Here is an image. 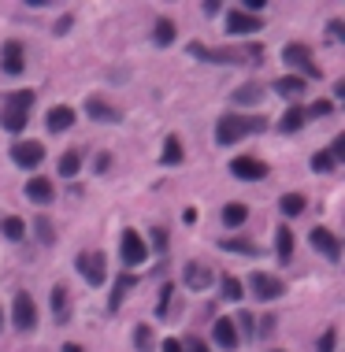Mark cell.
Masks as SVG:
<instances>
[{"mask_svg": "<svg viewBox=\"0 0 345 352\" xmlns=\"http://www.w3.org/2000/svg\"><path fill=\"white\" fill-rule=\"evenodd\" d=\"M260 130H267L264 115H238V112H230V115H223V119L215 123V141H219V145H234V141L249 138V134H260Z\"/></svg>", "mask_w": 345, "mask_h": 352, "instance_id": "obj_1", "label": "cell"}, {"mask_svg": "<svg viewBox=\"0 0 345 352\" xmlns=\"http://www.w3.org/2000/svg\"><path fill=\"white\" fill-rule=\"evenodd\" d=\"M249 290L257 301H278V297L286 293V282L278 275H267V271H257V275L249 278Z\"/></svg>", "mask_w": 345, "mask_h": 352, "instance_id": "obj_2", "label": "cell"}, {"mask_svg": "<svg viewBox=\"0 0 345 352\" xmlns=\"http://www.w3.org/2000/svg\"><path fill=\"white\" fill-rule=\"evenodd\" d=\"M119 256H123V264L126 267H138L149 260V249H145V238L138 230H123V238H119Z\"/></svg>", "mask_w": 345, "mask_h": 352, "instance_id": "obj_3", "label": "cell"}, {"mask_svg": "<svg viewBox=\"0 0 345 352\" xmlns=\"http://www.w3.org/2000/svg\"><path fill=\"white\" fill-rule=\"evenodd\" d=\"M12 319H15V330H34L38 327V308H34V297L19 290L12 301Z\"/></svg>", "mask_w": 345, "mask_h": 352, "instance_id": "obj_4", "label": "cell"}, {"mask_svg": "<svg viewBox=\"0 0 345 352\" xmlns=\"http://www.w3.org/2000/svg\"><path fill=\"white\" fill-rule=\"evenodd\" d=\"M75 267L89 286H104V252H78Z\"/></svg>", "mask_w": 345, "mask_h": 352, "instance_id": "obj_5", "label": "cell"}, {"mask_svg": "<svg viewBox=\"0 0 345 352\" xmlns=\"http://www.w3.org/2000/svg\"><path fill=\"white\" fill-rule=\"evenodd\" d=\"M12 160H15V167L34 171L45 160V145H41V141H15V145H12Z\"/></svg>", "mask_w": 345, "mask_h": 352, "instance_id": "obj_6", "label": "cell"}, {"mask_svg": "<svg viewBox=\"0 0 345 352\" xmlns=\"http://www.w3.org/2000/svg\"><path fill=\"white\" fill-rule=\"evenodd\" d=\"M230 175L241 178V182H260V178H267V164L252 156H238V160H230Z\"/></svg>", "mask_w": 345, "mask_h": 352, "instance_id": "obj_7", "label": "cell"}, {"mask_svg": "<svg viewBox=\"0 0 345 352\" xmlns=\"http://www.w3.org/2000/svg\"><path fill=\"white\" fill-rule=\"evenodd\" d=\"M283 60H286V67H301L308 78H320V67L312 63L308 45H286V49H283Z\"/></svg>", "mask_w": 345, "mask_h": 352, "instance_id": "obj_8", "label": "cell"}, {"mask_svg": "<svg viewBox=\"0 0 345 352\" xmlns=\"http://www.w3.org/2000/svg\"><path fill=\"white\" fill-rule=\"evenodd\" d=\"M308 241H312V249H316V252H323V256L331 260V264H338V260H342V241L334 238V234L326 230V227H316Z\"/></svg>", "mask_w": 345, "mask_h": 352, "instance_id": "obj_9", "label": "cell"}, {"mask_svg": "<svg viewBox=\"0 0 345 352\" xmlns=\"http://www.w3.org/2000/svg\"><path fill=\"white\" fill-rule=\"evenodd\" d=\"M264 19L260 15H245V12H226V34H234V38H241V34H257Z\"/></svg>", "mask_w": 345, "mask_h": 352, "instance_id": "obj_10", "label": "cell"}, {"mask_svg": "<svg viewBox=\"0 0 345 352\" xmlns=\"http://www.w3.org/2000/svg\"><path fill=\"white\" fill-rule=\"evenodd\" d=\"M0 67H4V75H23L26 56H23L19 41H4V49H0Z\"/></svg>", "mask_w": 345, "mask_h": 352, "instance_id": "obj_11", "label": "cell"}, {"mask_svg": "<svg viewBox=\"0 0 345 352\" xmlns=\"http://www.w3.org/2000/svg\"><path fill=\"white\" fill-rule=\"evenodd\" d=\"M71 126H75V108H67V104L52 108V112L45 115V130L49 134H63V130H71Z\"/></svg>", "mask_w": 345, "mask_h": 352, "instance_id": "obj_12", "label": "cell"}, {"mask_svg": "<svg viewBox=\"0 0 345 352\" xmlns=\"http://www.w3.org/2000/svg\"><path fill=\"white\" fill-rule=\"evenodd\" d=\"M86 115H89V119H97V123H119L123 119L119 108L104 104L101 97H89V101H86Z\"/></svg>", "mask_w": 345, "mask_h": 352, "instance_id": "obj_13", "label": "cell"}, {"mask_svg": "<svg viewBox=\"0 0 345 352\" xmlns=\"http://www.w3.org/2000/svg\"><path fill=\"white\" fill-rule=\"evenodd\" d=\"M212 338H215V345H223V349H238L241 345L238 327H234L230 319H215L212 323Z\"/></svg>", "mask_w": 345, "mask_h": 352, "instance_id": "obj_14", "label": "cell"}, {"mask_svg": "<svg viewBox=\"0 0 345 352\" xmlns=\"http://www.w3.org/2000/svg\"><path fill=\"white\" fill-rule=\"evenodd\" d=\"M26 197H30L34 204H49L52 197H56V189H52V182L49 178H41V175H34L30 182H26V189H23Z\"/></svg>", "mask_w": 345, "mask_h": 352, "instance_id": "obj_15", "label": "cell"}, {"mask_svg": "<svg viewBox=\"0 0 345 352\" xmlns=\"http://www.w3.org/2000/svg\"><path fill=\"white\" fill-rule=\"evenodd\" d=\"M182 282L189 290H208V286H212V271H208V264H186Z\"/></svg>", "mask_w": 345, "mask_h": 352, "instance_id": "obj_16", "label": "cell"}, {"mask_svg": "<svg viewBox=\"0 0 345 352\" xmlns=\"http://www.w3.org/2000/svg\"><path fill=\"white\" fill-rule=\"evenodd\" d=\"M189 56H197V60H204V63H234V60H238L234 52H226V49H208V45H201V41L189 45Z\"/></svg>", "mask_w": 345, "mask_h": 352, "instance_id": "obj_17", "label": "cell"}, {"mask_svg": "<svg viewBox=\"0 0 345 352\" xmlns=\"http://www.w3.org/2000/svg\"><path fill=\"white\" fill-rule=\"evenodd\" d=\"M275 256H278V264H289V256H294V230L286 223L275 230Z\"/></svg>", "mask_w": 345, "mask_h": 352, "instance_id": "obj_18", "label": "cell"}, {"mask_svg": "<svg viewBox=\"0 0 345 352\" xmlns=\"http://www.w3.org/2000/svg\"><path fill=\"white\" fill-rule=\"evenodd\" d=\"M130 286H134V278H130V275H119V278H115L112 297H108V312H119V304H123V297L130 293Z\"/></svg>", "mask_w": 345, "mask_h": 352, "instance_id": "obj_19", "label": "cell"}, {"mask_svg": "<svg viewBox=\"0 0 345 352\" xmlns=\"http://www.w3.org/2000/svg\"><path fill=\"white\" fill-rule=\"evenodd\" d=\"M260 97H264V86L245 82V86L234 89V97H230V101H234V104H260Z\"/></svg>", "mask_w": 345, "mask_h": 352, "instance_id": "obj_20", "label": "cell"}, {"mask_svg": "<svg viewBox=\"0 0 345 352\" xmlns=\"http://www.w3.org/2000/svg\"><path fill=\"white\" fill-rule=\"evenodd\" d=\"M301 126H305V108H297V104L286 108V115L278 119V130H283V134H297Z\"/></svg>", "mask_w": 345, "mask_h": 352, "instance_id": "obj_21", "label": "cell"}, {"mask_svg": "<svg viewBox=\"0 0 345 352\" xmlns=\"http://www.w3.org/2000/svg\"><path fill=\"white\" fill-rule=\"evenodd\" d=\"M0 234H4L8 241H23L26 238V223L19 215H8V219H0Z\"/></svg>", "mask_w": 345, "mask_h": 352, "instance_id": "obj_22", "label": "cell"}, {"mask_svg": "<svg viewBox=\"0 0 345 352\" xmlns=\"http://www.w3.org/2000/svg\"><path fill=\"white\" fill-rule=\"evenodd\" d=\"M275 93H278V97H301V93H305V78H297V75L278 78V82H275Z\"/></svg>", "mask_w": 345, "mask_h": 352, "instance_id": "obj_23", "label": "cell"}, {"mask_svg": "<svg viewBox=\"0 0 345 352\" xmlns=\"http://www.w3.org/2000/svg\"><path fill=\"white\" fill-rule=\"evenodd\" d=\"M0 123H4V130H12V134H23V130H26V112H15V108H4V115H0Z\"/></svg>", "mask_w": 345, "mask_h": 352, "instance_id": "obj_24", "label": "cell"}, {"mask_svg": "<svg viewBox=\"0 0 345 352\" xmlns=\"http://www.w3.org/2000/svg\"><path fill=\"white\" fill-rule=\"evenodd\" d=\"M52 315H56V323H67L71 319V312H67V290H63V286L52 290Z\"/></svg>", "mask_w": 345, "mask_h": 352, "instance_id": "obj_25", "label": "cell"}, {"mask_svg": "<svg viewBox=\"0 0 345 352\" xmlns=\"http://www.w3.org/2000/svg\"><path fill=\"white\" fill-rule=\"evenodd\" d=\"M163 164H167V167H178V164H182V141H178V138H167V141H163Z\"/></svg>", "mask_w": 345, "mask_h": 352, "instance_id": "obj_26", "label": "cell"}, {"mask_svg": "<svg viewBox=\"0 0 345 352\" xmlns=\"http://www.w3.org/2000/svg\"><path fill=\"white\" fill-rule=\"evenodd\" d=\"M245 219H249V208H245V204H226L223 208V223H226V227H241Z\"/></svg>", "mask_w": 345, "mask_h": 352, "instance_id": "obj_27", "label": "cell"}, {"mask_svg": "<svg viewBox=\"0 0 345 352\" xmlns=\"http://www.w3.org/2000/svg\"><path fill=\"white\" fill-rule=\"evenodd\" d=\"M152 41H156V45H171V41H175V23H171V19H156V26H152Z\"/></svg>", "mask_w": 345, "mask_h": 352, "instance_id": "obj_28", "label": "cell"}, {"mask_svg": "<svg viewBox=\"0 0 345 352\" xmlns=\"http://www.w3.org/2000/svg\"><path fill=\"white\" fill-rule=\"evenodd\" d=\"M219 290H223V297H226V301H234V304H238L241 301V282H238V278H234V275H223L219 278Z\"/></svg>", "mask_w": 345, "mask_h": 352, "instance_id": "obj_29", "label": "cell"}, {"mask_svg": "<svg viewBox=\"0 0 345 352\" xmlns=\"http://www.w3.org/2000/svg\"><path fill=\"white\" fill-rule=\"evenodd\" d=\"M278 208H283V215H301L305 212V197L301 193H286L283 201H278Z\"/></svg>", "mask_w": 345, "mask_h": 352, "instance_id": "obj_30", "label": "cell"}, {"mask_svg": "<svg viewBox=\"0 0 345 352\" xmlns=\"http://www.w3.org/2000/svg\"><path fill=\"white\" fill-rule=\"evenodd\" d=\"M78 164H82V156H78L75 149L63 152V160H60V175H63V178H75V175H78Z\"/></svg>", "mask_w": 345, "mask_h": 352, "instance_id": "obj_31", "label": "cell"}, {"mask_svg": "<svg viewBox=\"0 0 345 352\" xmlns=\"http://www.w3.org/2000/svg\"><path fill=\"white\" fill-rule=\"evenodd\" d=\"M34 104V89H19V93L8 97V108H15V112H30Z\"/></svg>", "mask_w": 345, "mask_h": 352, "instance_id": "obj_32", "label": "cell"}, {"mask_svg": "<svg viewBox=\"0 0 345 352\" xmlns=\"http://www.w3.org/2000/svg\"><path fill=\"white\" fill-rule=\"evenodd\" d=\"M145 249H149V256H152V252H167V230L156 227L149 234V245H145Z\"/></svg>", "mask_w": 345, "mask_h": 352, "instance_id": "obj_33", "label": "cell"}, {"mask_svg": "<svg viewBox=\"0 0 345 352\" xmlns=\"http://www.w3.org/2000/svg\"><path fill=\"white\" fill-rule=\"evenodd\" d=\"M308 167H312L316 175H326V171H334V156H331V152H316Z\"/></svg>", "mask_w": 345, "mask_h": 352, "instance_id": "obj_34", "label": "cell"}, {"mask_svg": "<svg viewBox=\"0 0 345 352\" xmlns=\"http://www.w3.org/2000/svg\"><path fill=\"white\" fill-rule=\"evenodd\" d=\"M223 252H238V256H252V252H257V245H252V241H223Z\"/></svg>", "mask_w": 345, "mask_h": 352, "instance_id": "obj_35", "label": "cell"}, {"mask_svg": "<svg viewBox=\"0 0 345 352\" xmlns=\"http://www.w3.org/2000/svg\"><path fill=\"white\" fill-rule=\"evenodd\" d=\"M134 345H138V352H152V330L138 327V330H134Z\"/></svg>", "mask_w": 345, "mask_h": 352, "instance_id": "obj_36", "label": "cell"}, {"mask_svg": "<svg viewBox=\"0 0 345 352\" xmlns=\"http://www.w3.org/2000/svg\"><path fill=\"white\" fill-rule=\"evenodd\" d=\"M334 341H338V334H334V327H326L323 338H320V345H316V352H334Z\"/></svg>", "mask_w": 345, "mask_h": 352, "instance_id": "obj_37", "label": "cell"}, {"mask_svg": "<svg viewBox=\"0 0 345 352\" xmlns=\"http://www.w3.org/2000/svg\"><path fill=\"white\" fill-rule=\"evenodd\" d=\"M171 293H175V290H171V282H167V286H163V290H160V304H156V315H160V319H167V304H171Z\"/></svg>", "mask_w": 345, "mask_h": 352, "instance_id": "obj_38", "label": "cell"}, {"mask_svg": "<svg viewBox=\"0 0 345 352\" xmlns=\"http://www.w3.org/2000/svg\"><path fill=\"white\" fill-rule=\"evenodd\" d=\"M331 112H334V101H316V104L305 112V119H308V115H312V119H316V115H331Z\"/></svg>", "mask_w": 345, "mask_h": 352, "instance_id": "obj_39", "label": "cell"}, {"mask_svg": "<svg viewBox=\"0 0 345 352\" xmlns=\"http://www.w3.org/2000/svg\"><path fill=\"white\" fill-rule=\"evenodd\" d=\"M34 223H38V238H41V241H52V238H56V230H52L49 219H34Z\"/></svg>", "mask_w": 345, "mask_h": 352, "instance_id": "obj_40", "label": "cell"}, {"mask_svg": "<svg viewBox=\"0 0 345 352\" xmlns=\"http://www.w3.org/2000/svg\"><path fill=\"white\" fill-rule=\"evenodd\" d=\"M71 26H75V15H60V19H56V34H67Z\"/></svg>", "mask_w": 345, "mask_h": 352, "instance_id": "obj_41", "label": "cell"}, {"mask_svg": "<svg viewBox=\"0 0 345 352\" xmlns=\"http://www.w3.org/2000/svg\"><path fill=\"white\" fill-rule=\"evenodd\" d=\"M238 327H241V334H245V338H249V334H252V315H249V312H241Z\"/></svg>", "mask_w": 345, "mask_h": 352, "instance_id": "obj_42", "label": "cell"}, {"mask_svg": "<svg viewBox=\"0 0 345 352\" xmlns=\"http://www.w3.org/2000/svg\"><path fill=\"white\" fill-rule=\"evenodd\" d=\"M182 352H212V349H208L204 341H197V338H193V341H189V345H182Z\"/></svg>", "mask_w": 345, "mask_h": 352, "instance_id": "obj_43", "label": "cell"}, {"mask_svg": "<svg viewBox=\"0 0 345 352\" xmlns=\"http://www.w3.org/2000/svg\"><path fill=\"white\" fill-rule=\"evenodd\" d=\"M163 352H182V341H178V338H167V341H163Z\"/></svg>", "mask_w": 345, "mask_h": 352, "instance_id": "obj_44", "label": "cell"}, {"mask_svg": "<svg viewBox=\"0 0 345 352\" xmlns=\"http://www.w3.org/2000/svg\"><path fill=\"white\" fill-rule=\"evenodd\" d=\"M331 38H338V41L345 38V23H338V19L331 23Z\"/></svg>", "mask_w": 345, "mask_h": 352, "instance_id": "obj_45", "label": "cell"}, {"mask_svg": "<svg viewBox=\"0 0 345 352\" xmlns=\"http://www.w3.org/2000/svg\"><path fill=\"white\" fill-rule=\"evenodd\" d=\"M108 164H112V156H108V152H101V156H97V164H93V167H97V171H108Z\"/></svg>", "mask_w": 345, "mask_h": 352, "instance_id": "obj_46", "label": "cell"}, {"mask_svg": "<svg viewBox=\"0 0 345 352\" xmlns=\"http://www.w3.org/2000/svg\"><path fill=\"white\" fill-rule=\"evenodd\" d=\"M63 352H82L78 345H63Z\"/></svg>", "mask_w": 345, "mask_h": 352, "instance_id": "obj_47", "label": "cell"}, {"mask_svg": "<svg viewBox=\"0 0 345 352\" xmlns=\"http://www.w3.org/2000/svg\"><path fill=\"white\" fill-rule=\"evenodd\" d=\"M267 352H283V349H267Z\"/></svg>", "mask_w": 345, "mask_h": 352, "instance_id": "obj_48", "label": "cell"}, {"mask_svg": "<svg viewBox=\"0 0 345 352\" xmlns=\"http://www.w3.org/2000/svg\"><path fill=\"white\" fill-rule=\"evenodd\" d=\"M0 323H4V315H0Z\"/></svg>", "mask_w": 345, "mask_h": 352, "instance_id": "obj_49", "label": "cell"}]
</instances>
